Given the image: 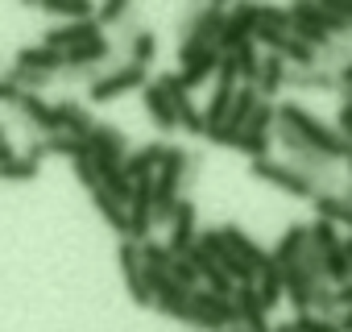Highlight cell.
Wrapping results in <instances>:
<instances>
[{"label":"cell","mask_w":352,"mask_h":332,"mask_svg":"<svg viewBox=\"0 0 352 332\" xmlns=\"http://www.w3.org/2000/svg\"><path fill=\"white\" fill-rule=\"evenodd\" d=\"M348 63H352V50H348Z\"/></svg>","instance_id":"816d5d0a"},{"label":"cell","mask_w":352,"mask_h":332,"mask_svg":"<svg viewBox=\"0 0 352 332\" xmlns=\"http://www.w3.org/2000/svg\"><path fill=\"white\" fill-rule=\"evenodd\" d=\"M232 303H236V315H241V324H236V328H245V332H274L270 311H265V307H261V299H257V287H236Z\"/></svg>","instance_id":"ffe728a7"},{"label":"cell","mask_w":352,"mask_h":332,"mask_svg":"<svg viewBox=\"0 0 352 332\" xmlns=\"http://www.w3.org/2000/svg\"><path fill=\"white\" fill-rule=\"evenodd\" d=\"M162 158H166V141H145V145L129 149V158H124L120 171H124L129 183H141V179H153V175H157Z\"/></svg>","instance_id":"e0dca14e"},{"label":"cell","mask_w":352,"mask_h":332,"mask_svg":"<svg viewBox=\"0 0 352 332\" xmlns=\"http://www.w3.org/2000/svg\"><path fill=\"white\" fill-rule=\"evenodd\" d=\"M274 332H294V324L286 320V324H274Z\"/></svg>","instance_id":"c3c4849f"},{"label":"cell","mask_w":352,"mask_h":332,"mask_svg":"<svg viewBox=\"0 0 352 332\" xmlns=\"http://www.w3.org/2000/svg\"><path fill=\"white\" fill-rule=\"evenodd\" d=\"M253 87H257V96H261V100H270V104H274V96L286 87V59H282V54H265Z\"/></svg>","instance_id":"4316f807"},{"label":"cell","mask_w":352,"mask_h":332,"mask_svg":"<svg viewBox=\"0 0 352 332\" xmlns=\"http://www.w3.org/2000/svg\"><path fill=\"white\" fill-rule=\"evenodd\" d=\"M145 83H149L145 67L124 63L120 71L96 75V79L87 83V104H112V100H120V96H129V92H145Z\"/></svg>","instance_id":"5b68a950"},{"label":"cell","mask_w":352,"mask_h":332,"mask_svg":"<svg viewBox=\"0 0 352 332\" xmlns=\"http://www.w3.org/2000/svg\"><path fill=\"white\" fill-rule=\"evenodd\" d=\"M257 21H261V5H232V9H228V17H224V30H220L216 50H220V54H232L236 46L253 42Z\"/></svg>","instance_id":"30bf717a"},{"label":"cell","mask_w":352,"mask_h":332,"mask_svg":"<svg viewBox=\"0 0 352 332\" xmlns=\"http://www.w3.org/2000/svg\"><path fill=\"white\" fill-rule=\"evenodd\" d=\"M249 175L261 179V183H270V187H278V191H286V196H294V200H315V196H319L302 171H294L290 162H278V158H257V162H249Z\"/></svg>","instance_id":"277c9868"},{"label":"cell","mask_w":352,"mask_h":332,"mask_svg":"<svg viewBox=\"0 0 352 332\" xmlns=\"http://www.w3.org/2000/svg\"><path fill=\"white\" fill-rule=\"evenodd\" d=\"M129 9H133V5H124V0H104V5H96V21H100V30H104V25H120V21H129Z\"/></svg>","instance_id":"ab89813d"},{"label":"cell","mask_w":352,"mask_h":332,"mask_svg":"<svg viewBox=\"0 0 352 332\" xmlns=\"http://www.w3.org/2000/svg\"><path fill=\"white\" fill-rule=\"evenodd\" d=\"M220 237H224V245H228V249H232V253H236V258L249 266V270H257V278H261V274L274 266L270 249H265V245H257V241H253V237H249L241 225H220Z\"/></svg>","instance_id":"9a60e30c"},{"label":"cell","mask_w":352,"mask_h":332,"mask_svg":"<svg viewBox=\"0 0 352 332\" xmlns=\"http://www.w3.org/2000/svg\"><path fill=\"white\" fill-rule=\"evenodd\" d=\"M17 100H21V87L0 75V104H13V108H17Z\"/></svg>","instance_id":"ee69618b"},{"label":"cell","mask_w":352,"mask_h":332,"mask_svg":"<svg viewBox=\"0 0 352 332\" xmlns=\"http://www.w3.org/2000/svg\"><path fill=\"white\" fill-rule=\"evenodd\" d=\"M307 233H311V245H315L319 253H331V249H340V241H344L340 225H331V220H315V225H307Z\"/></svg>","instance_id":"8d00e7d4"},{"label":"cell","mask_w":352,"mask_h":332,"mask_svg":"<svg viewBox=\"0 0 352 332\" xmlns=\"http://www.w3.org/2000/svg\"><path fill=\"white\" fill-rule=\"evenodd\" d=\"M199 241V220H195V204L191 200H179L174 208V220L166 225V249L170 258H187Z\"/></svg>","instance_id":"7c38bea8"},{"label":"cell","mask_w":352,"mask_h":332,"mask_svg":"<svg viewBox=\"0 0 352 332\" xmlns=\"http://www.w3.org/2000/svg\"><path fill=\"white\" fill-rule=\"evenodd\" d=\"M91 208L100 212V220H104L120 241H129V208H124L120 200H112L108 191H100V187H96V191H91Z\"/></svg>","instance_id":"484cf974"},{"label":"cell","mask_w":352,"mask_h":332,"mask_svg":"<svg viewBox=\"0 0 352 332\" xmlns=\"http://www.w3.org/2000/svg\"><path fill=\"white\" fill-rule=\"evenodd\" d=\"M278 125H286L294 137H302L311 149H319V154L331 158V162H344V158L352 154V145L340 137V129L327 125V121H319L315 112H307L298 100H282V104H278Z\"/></svg>","instance_id":"6da1fadb"},{"label":"cell","mask_w":352,"mask_h":332,"mask_svg":"<svg viewBox=\"0 0 352 332\" xmlns=\"http://www.w3.org/2000/svg\"><path fill=\"white\" fill-rule=\"evenodd\" d=\"M290 34L315 50H331V38L336 34H348V25L323 5V0H298L290 5Z\"/></svg>","instance_id":"7a4b0ae2"},{"label":"cell","mask_w":352,"mask_h":332,"mask_svg":"<svg viewBox=\"0 0 352 332\" xmlns=\"http://www.w3.org/2000/svg\"><path fill=\"white\" fill-rule=\"evenodd\" d=\"M112 59V42L100 34V38H91V42H83V46H75V50H67V79H83L91 67H104Z\"/></svg>","instance_id":"ac0fdd59"},{"label":"cell","mask_w":352,"mask_h":332,"mask_svg":"<svg viewBox=\"0 0 352 332\" xmlns=\"http://www.w3.org/2000/svg\"><path fill=\"white\" fill-rule=\"evenodd\" d=\"M170 278L179 282L183 291H199V287H204V282H199V270H195L191 258H174V262H170Z\"/></svg>","instance_id":"74e56055"},{"label":"cell","mask_w":352,"mask_h":332,"mask_svg":"<svg viewBox=\"0 0 352 332\" xmlns=\"http://www.w3.org/2000/svg\"><path fill=\"white\" fill-rule=\"evenodd\" d=\"M153 54H157V38L149 30H133V38H129V63L133 67H149Z\"/></svg>","instance_id":"e575fe53"},{"label":"cell","mask_w":352,"mask_h":332,"mask_svg":"<svg viewBox=\"0 0 352 332\" xmlns=\"http://www.w3.org/2000/svg\"><path fill=\"white\" fill-rule=\"evenodd\" d=\"M232 149H241L249 162H257V158H270V149H274V133H241L236 141H232Z\"/></svg>","instance_id":"d590c367"},{"label":"cell","mask_w":352,"mask_h":332,"mask_svg":"<svg viewBox=\"0 0 352 332\" xmlns=\"http://www.w3.org/2000/svg\"><path fill=\"white\" fill-rule=\"evenodd\" d=\"M13 67L17 71H30V75H58V71H67V54H58V50H50V46H21L17 50V59H13Z\"/></svg>","instance_id":"d6986e66"},{"label":"cell","mask_w":352,"mask_h":332,"mask_svg":"<svg viewBox=\"0 0 352 332\" xmlns=\"http://www.w3.org/2000/svg\"><path fill=\"white\" fill-rule=\"evenodd\" d=\"M286 83L298 87V92H336V71H327V67H311V71H294V75H286Z\"/></svg>","instance_id":"f1b7e54d"},{"label":"cell","mask_w":352,"mask_h":332,"mask_svg":"<svg viewBox=\"0 0 352 332\" xmlns=\"http://www.w3.org/2000/svg\"><path fill=\"white\" fill-rule=\"evenodd\" d=\"M344 307H352V278H348L344 287H336V315H340Z\"/></svg>","instance_id":"f6af8a7d"},{"label":"cell","mask_w":352,"mask_h":332,"mask_svg":"<svg viewBox=\"0 0 352 332\" xmlns=\"http://www.w3.org/2000/svg\"><path fill=\"white\" fill-rule=\"evenodd\" d=\"M340 249H344V262H348V270H352V237L344 233V241H340Z\"/></svg>","instance_id":"bcb514c9"},{"label":"cell","mask_w":352,"mask_h":332,"mask_svg":"<svg viewBox=\"0 0 352 332\" xmlns=\"http://www.w3.org/2000/svg\"><path fill=\"white\" fill-rule=\"evenodd\" d=\"M236 324H241V315H236L232 295H216V291H208V287L191 291V320H187V328H199V332H228V328H236Z\"/></svg>","instance_id":"3957f363"},{"label":"cell","mask_w":352,"mask_h":332,"mask_svg":"<svg viewBox=\"0 0 352 332\" xmlns=\"http://www.w3.org/2000/svg\"><path fill=\"white\" fill-rule=\"evenodd\" d=\"M261 104V96H257V87L253 83H241L236 87V96H232V108H228V121L208 137V141H216V145H232L241 133H245V125H249V116H253V108Z\"/></svg>","instance_id":"8fae6325"},{"label":"cell","mask_w":352,"mask_h":332,"mask_svg":"<svg viewBox=\"0 0 352 332\" xmlns=\"http://www.w3.org/2000/svg\"><path fill=\"white\" fill-rule=\"evenodd\" d=\"M224 17H228V5L212 0V5L195 9L183 25V42H195V46H216L220 42V30H224Z\"/></svg>","instance_id":"4fadbf2b"},{"label":"cell","mask_w":352,"mask_h":332,"mask_svg":"<svg viewBox=\"0 0 352 332\" xmlns=\"http://www.w3.org/2000/svg\"><path fill=\"white\" fill-rule=\"evenodd\" d=\"M315 278L294 262V266H286L282 270V291H286V299H290V307H294V315H302V311H311V295H315Z\"/></svg>","instance_id":"44dd1931"},{"label":"cell","mask_w":352,"mask_h":332,"mask_svg":"<svg viewBox=\"0 0 352 332\" xmlns=\"http://www.w3.org/2000/svg\"><path fill=\"white\" fill-rule=\"evenodd\" d=\"M75 179H79V183H83L87 191H96V187H100V175H96L91 158H79V162H75Z\"/></svg>","instance_id":"b9f144b4"},{"label":"cell","mask_w":352,"mask_h":332,"mask_svg":"<svg viewBox=\"0 0 352 332\" xmlns=\"http://www.w3.org/2000/svg\"><path fill=\"white\" fill-rule=\"evenodd\" d=\"M141 104H145V116L153 121V129H162V133H174V129H179V121H174V104H170V96L157 87V79L145 83Z\"/></svg>","instance_id":"7402d4cb"},{"label":"cell","mask_w":352,"mask_h":332,"mask_svg":"<svg viewBox=\"0 0 352 332\" xmlns=\"http://www.w3.org/2000/svg\"><path fill=\"white\" fill-rule=\"evenodd\" d=\"M145 282H149V299H153L149 307H153V311L179 320V324L191 320V291H183L170 274H157V270H145Z\"/></svg>","instance_id":"8992f818"},{"label":"cell","mask_w":352,"mask_h":332,"mask_svg":"<svg viewBox=\"0 0 352 332\" xmlns=\"http://www.w3.org/2000/svg\"><path fill=\"white\" fill-rule=\"evenodd\" d=\"M336 129H340V137L352 145V104H348V100H344V104H340V112H336Z\"/></svg>","instance_id":"7bdbcfd3"},{"label":"cell","mask_w":352,"mask_h":332,"mask_svg":"<svg viewBox=\"0 0 352 332\" xmlns=\"http://www.w3.org/2000/svg\"><path fill=\"white\" fill-rule=\"evenodd\" d=\"M54 116H58V133H71V137H87L96 129L91 108L79 104V100H58L54 104Z\"/></svg>","instance_id":"603a6c76"},{"label":"cell","mask_w":352,"mask_h":332,"mask_svg":"<svg viewBox=\"0 0 352 332\" xmlns=\"http://www.w3.org/2000/svg\"><path fill=\"white\" fill-rule=\"evenodd\" d=\"M228 59L236 63V75H241V83H257V71H261V46H257V42H245V46H236Z\"/></svg>","instance_id":"f546056e"},{"label":"cell","mask_w":352,"mask_h":332,"mask_svg":"<svg viewBox=\"0 0 352 332\" xmlns=\"http://www.w3.org/2000/svg\"><path fill=\"white\" fill-rule=\"evenodd\" d=\"M116 266H120V278H124V291L137 307H149V282H145V270H141V253H137V241H120L116 245Z\"/></svg>","instance_id":"5bb4252c"},{"label":"cell","mask_w":352,"mask_h":332,"mask_svg":"<svg viewBox=\"0 0 352 332\" xmlns=\"http://www.w3.org/2000/svg\"><path fill=\"white\" fill-rule=\"evenodd\" d=\"M228 332H245V328H228Z\"/></svg>","instance_id":"f907efd6"},{"label":"cell","mask_w":352,"mask_h":332,"mask_svg":"<svg viewBox=\"0 0 352 332\" xmlns=\"http://www.w3.org/2000/svg\"><path fill=\"white\" fill-rule=\"evenodd\" d=\"M38 9L63 17V21H87V17H96L91 0H38Z\"/></svg>","instance_id":"83f0119b"},{"label":"cell","mask_w":352,"mask_h":332,"mask_svg":"<svg viewBox=\"0 0 352 332\" xmlns=\"http://www.w3.org/2000/svg\"><path fill=\"white\" fill-rule=\"evenodd\" d=\"M0 141H5V125H0Z\"/></svg>","instance_id":"681fc988"},{"label":"cell","mask_w":352,"mask_h":332,"mask_svg":"<svg viewBox=\"0 0 352 332\" xmlns=\"http://www.w3.org/2000/svg\"><path fill=\"white\" fill-rule=\"evenodd\" d=\"M290 324H294V332H340V324L331 315H315V311H302Z\"/></svg>","instance_id":"f35d334b"},{"label":"cell","mask_w":352,"mask_h":332,"mask_svg":"<svg viewBox=\"0 0 352 332\" xmlns=\"http://www.w3.org/2000/svg\"><path fill=\"white\" fill-rule=\"evenodd\" d=\"M257 25H270V30H286L290 34V9L282 5H261V21Z\"/></svg>","instance_id":"60d3db41"},{"label":"cell","mask_w":352,"mask_h":332,"mask_svg":"<svg viewBox=\"0 0 352 332\" xmlns=\"http://www.w3.org/2000/svg\"><path fill=\"white\" fill-rule=\"evenodd\" d=\"M38 175H42V162H34L30 154H17L9 166H0V179H5V183H30Z\"/></svg>","instance_id":"836d02e7"},{"label":"cell","mask_w":352,"mask_h":332,"mask_svg":"<svg viewBox=\"0 0 352 332\" xmlns=\"http://www.w3.org/2000/svg\"><path fill=\"white\" fill-rule=\"evenodd\" d=\"M344 166H348V191H352V154L344 158Z\"/></svg>","instance_id":"7dc6e473"},{"label":"cell","mask_w":352,"mask_h":332,"mask_svg":"<svg viewBox=\"0 0 352 332\" xmlns=\"http://www.w3.org/2000/svg\"><path fill=\"white\" fill-rule=\"evenodd\" d=\"M17 112L34 125V129H42L46 137L50 133H58V116H54V104H46L42 96H34V92H21V100H17Z\"/></svg>","instance_id":"d4e9b609"},{"label":"cell","mask_w":352,"mask_h":332,"mask_svg":"<svg viewBox=\"0 0 352 332\" xmlns=\"http://www.w3.org/2000/svg\"><path fill=\"white\" fill-rule=\"evenodd\" d=\"M278 54L286 59V67L294 63L298 71H311V67H319V50H315V46H307V42H298L294 34H290V38L282 42V50H278Z\"/></svg>","instance_id":"4dcf8cb0"},{"label":"cell","mask_w":352,"mask_h":332,"mask_svg":"<svg viewBox=\"0 0 352 332\" xmlns=\"http://www.w3.org/2000/svg\"><path fill=\"white\" fill-rule=\"evenodd\" d=\"M100 34H104V30H100V21H96V17H87V21H58V25H50V30H46L42 46H50V50L67 54V50H75V46H83V42H91V38H100Z\"/></svg>","instance_id":"2e32d148"},{"label":"cell","mask_w":352,"mask_h":332,"mask_svg":"<svg viewBox=\"0 0 352 332\" xmlns=\"http://www.w3.org/2000/svg\"><path fill=\"white\" fill-rule=\"evenodd\" d=\"M257 299H261L265 311H274V307L286 299V291H282V270H278V266H270V270L257 278Z\"/></svg>","instance_id":"d6a6232c"},{"label":"cell","mask_w":352,"mask_h":332,"mask_svg":"<svg viewBox=\"0 0 352 332\" xmlns=\"http://www.w3.org/2000/svg\"><path fill=\"white\" fill-rule=\"evenodd\" d=\"M179 63H183V71H174V75H179V83L191 92V87H199L204 79H212V75L220 71V50H216V46L183 42V46H179Z\"/></svg>","instance_id":"ba28073f"},{"label":"cell","mask_w":352,"mask_h":332,"mask_svg":"<svg viewBox=\"0 0 352 332\" xmlns=\"http://www.w3.org/2000/svg\"><path fill=\"white\" fill-rule=\"evenodd\" d=\"M307 241H311V233H307V225H290L282 237H278V245L270 249V258H274V266L278 270H286V266H294L298 258H302V249H307Z\"/></svg>","instance_id":"cb8c5ba5"},{"label":"cell","mask_w":352,"mask_h":332,"mask_svg":"<svg viewBox=\"0 0 352 332\" xmlns=\"http://www.w3.org/2000/svg\"><path fill=\"white\" fill-rule=\"evenodd\" d=\"M137 253H141V270H157V274H170V249H166V241H141L137 245Z\"/></svg>","instance_id":"1f68e13d"},{"label":"cell","mask_w":352,"mask_h":332,"mask_svg":"<svg viewBox=\"0 0 352 332\" xmlns=\"http://www.w3.org/2000/svg\"><path fill=\"white\" fill-rule=\"evenodd\" d=\"M157 87L170 96V104H174V121H179L183 133H191V137H208L204 108H195V100H191V92L179 83V75H157Z\"/></svg>","instance_id":"52a82bcc"},{"label":"cell","mask_w":352,"mask_h":332,"mask_svg":"<svg viewBox=\"0 0 352 332\" xmlns=\"http://www.w3.org/2000/svg\"><path fill=\"white\" fill-rule=\"evenodd\" d=\"M83 141H87V158H91L96 166H124V158H129L124 133H120L116 125H108V121H96V129H91Z\"/></svg>","instance_id":"9c48e42d"}]
</instances>
